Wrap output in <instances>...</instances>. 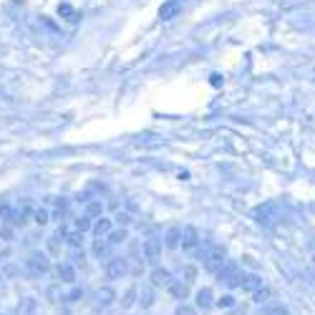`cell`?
Wrapping results in <instances>:
<instances>
[{"instance_id":"6da1fadb","label":"cell","mask_w":315,"mask_h":315,"mask_svg":"<svg viewBox=\"0 0 315 315\" xmlns=\"http://www.w3.org/2000/svg\"><path fill=\"white\" fill-rule=\"evenodd\" d=\"M227 257V252H225V247L222 245H217V247H212V252L204 257V270L207 272H212V275H219V270L225 267V260Z\"/></svg>"},{"instance_id":"7a4b0ae2","label":"cell","mask_w":315,"mask_h":315,"mask_svg":"<svg viewBox=\"0 0 315 315\" xmlns=\"http://www.w3.org/2000/svg\"><path fill=\"white\" fill-rule=\"evenodd\" d=\"M242 272H240V265L237 262H225V267L219 270V280L227 285V288H240L242 282Z\"/></svg>"},{"instance_id":"3957f363","label":"cell","mask_w":315,"mask_h":315,"mask_svg":"<svg viewBox=\"0 0 315 315\" xmlns=\"http://www.w3.org/2000/svg\"><path fill=\"white\" fill-rule=\"evenodd\" d=\"M48 267H51V262L46 260V255H30L28 260H25V270L30 272V275H43V272H48Z\"/></svg>"},{"instance_id":"277c9868","label":"cell","mask_w":315,"mask_h":315,"mask_svg":"<svg viewBox=\"0 0 315 315\" xmlns=\"http://www.w3.org/2000/svg\"><path fill=\"white\" fill-rule=\"evenodd\" d=\"M126 272H129V265H126L124 257H111V260L106 262V275H109L111 280H121Z\"/></svg>"},{"instance_id":"5b68a950","label":"cell","mask_w":315,"mask_h":315,"mask_svg":"<svg viewBox=\"0 0 315 315\" xmlns=\"http://www.w3.org/2000/svg\"><path fill=\"white\" fill-rule=\"evenodd\" d=\"M141 252H144V260H146V262H156L159 255H162V242H159V240H144Z\"/></svg>"},{"instance_id":"8992f818","label":"cell","mask_w":315,"mask_h":315,"mask_svg":"<svg viewBox=\"0 0 315 315\" xmlns=\"http://www.w3.org/2000/svg\"><path fill=\"white\" fill-rule=\"evenodd\" d=\"M184 250H192V247H197L199 245V230L197 227H192V225H187V227H182V242H179Z\"/></svg>"},{"instance_id":"52a82bcc","label":"cell","mask_w":315,"mask_h":315,"mask_svg":"<svg viewBox=\"0 0 315 315\" xmlns=\"http://www.w3.org/2000/svg\"><path fill=\"white\" fill-rule=\"evenodd\" d=\"M151 285H154V288H169V285H172V275H169V270L156 267V270L151 272Z\"/></svg>"},{"instance_id":"ba28073f","label":"cell","mask_w":315,"mask_h":315,"mask_svg":"<svg viewBox=\"0 0 315 315\" xmlns=\"http://www.w3.org/2000/svg\"><path fill=\"white\" fill-rule=\"evenodd\" d=\"M240 288H242L245 293H255V290H260V288H262V280H260L257 275H245V277H242V282H240Z\"/></svg>"},{"instance_id":"9c48e42d","label":"cell","mask_w":315,"mask_h":315,"mask_svg":"<svg viewBox=\"0 0 315 315\" xmlns=\"http://www.w3.org/2000/svg\"><path fill=\"white\" fill-rule=\"evenodd\" d=\"M114 298H116V295H114V290H111V288H101V290L96 293V300H99V305H101V308L111 305V303H114Z\"/></svg>"},{"instance_id":"30bf717a","label":"cell","mask_w":315,"mask_h":315,"mask_svg":"<svg viewBox=\"0 0 315 315\" xmlns=\"http://www.w3.org/2000/svg\"><path fill=\"white\" fill-rule=\"evenodd\" d=\"M179 242H182V230H179V227H172V230L167 232V247L174 250V247H179Z\"/></svg>"},{"instance_id":"8fae6325","label":"cell","mask_w":315,"mask_h":315,"mask_svg":"<svg viewBox=\"0 0 315 315\" xmlns=\"http://www.w3.org/2000/svg\"><path fill=\"white\" fill-rule=\"evenodd\" d=\"M58 277L63 282H76V270L68 262H63V265H58Z\"/></svg>"},{"instance_id":"7c38bea8","label":"cell","mask_w":315,"mask_h":315,"mask_svg":"<svg viewBox=\"0 0 315 315\" xmlns=\"http://www.w3.org/2000/svg\"><path fill=\"white\" fill-rule=\"evenodd\" d=\"M169 293H172V295H174L177 300H184V298L189 295L187 282H184V285H182V282H172V285H169Z\"/></svg>"},{"instance_id":"4fadbf2b","label":"cell","mask_w":315,"mask_h":315,"mask_svg":"<svg viewBox=\"0 0 315 315\" xmlns=\"http://www.w3.org/2000/svg\"><path fill=\"white\" fill-rule=\"evenodd\" d=\"M197 305H202V308H209L212 305V290L209 288H202L197 293Z\"/></svg>"},{"instance_id":"5bb4252c","label":"cell","mask_w":315,"mask_h":315,"mask_svg":"<svg viewBox=\"0 0 315 315\" xmlns=\"http://www.w3.org/2000/svg\"><path fill=\"white\" fill-rule=\"evenodd\" d=\"M93 232H96L99 237H101V235H111V219H104V217H101V219L93 225Z\"/></svg>"},{"instance_id":"9a60e30c","label":"cell","mask_w":315,"mask_h":315,"mask_svg":"<svg viewBox=\"0 0 315 315\" xmlns=\"http://www.w3.org/2000/svg\"><path fill=\"white\" fill-rule=\"evenodd\" d=\"M91 227H93V225H91V217H88V214H86V217H78V219H76V230H78L81 235H83L86 230H91Z\"/></svg>"},{"instance_id":"2e32d148","label":"cell","mask_w":315,"mask_h":315,"mask_svg":"<svg viewBox=\"0 0 315 315\" xmlns=\"http://www.w3.org/2000/svg\"><path fill=\"white\" fill-rule=\"evenodd\" d=\"M86 212H88V217H96V214H101V212H104V204H101L99 199H96V202H88Z\"/></svg>"},{"instance_id":"e0dca14e","label":"cell","mask_w":315,"mask_h":315,"mask_svg":"<svg viewBox=\"0 0 315 315\" xmlns=\"http://www.w3.org/2000/svg\"><path fill=\"white\" fill-rule=\"evenodd\" d=\"M179 3H182V0H172V3H167V5L159 10V15H162V18H169V15L177 10V5H179Z\"/></svg>"},{"instance_id":"ac0fdd59","label":"cell","mask_w":315,"mask_h":315,"mask_svg":"<svg viewBox=\"0 0 315 315\" xmlns=\"http://www.w3.org/2000/svg\"><path fill=\"white\" fill-rule=\"evenodd\" d=\"M134 298H136V288H129L124 300H121V308H131V305H134Z\"/></svg>"},{"instance_id":"d6986e66","label":"cell","mask_w":315,"mask_h":315,"mask_svg":"<svg viewBox=\"0 0 315 315\" xmlns=\"http://www.w3.org/2000/svg\"><path fill=\"white\" fill-rule=\"evenodd\" d=\"M265 315H290V313H288V308H285V305L275 303V305H270V308L265 310Z\"/></svg>"},{"instance_id":"ffe728a7","label":"cell","mask_w":315,"mask_h":315,"mask_svg":"<svg viewBox=\"0 0 315 315\" xmlns=\"http://www.w3.org/2000/svg\"><path fill=\"white\" fill-rule=\"evenodd\" d=\"M270 295H272L270 288H260V290H255V303H265Z\"/></svg>"},{"instance_id":"44dd1931","label":"cell","mask_w":315,"mask_h":315,"mask_svg":"<svg viewBox=\"0 0 315 315\" xmlns=\"http://www.w3.org/2000/svg\"><path fill=\"white\" fill-rule=\"evenodd\" d=\"M109 242H114V245H119V242H126V230L111 232V235H109Z\"/></svg>"},{"instance_id":"7402d4cb","label":"cell","mask_w":315,"mask_h":315,"mask_svg":"<svg viewBox=\"0 0 315 315\" xmlns=\"http://www.w3.org/2000/svg\"><path fill=\"white\" fill-rule=\"evenodd\" d=\"M33 219H36V222H38V225L43 227V225L48 222V212H46V209H36V214H33Z\"/></svg>"},{"instance_id":"603a6c76","label":"cell","mask_w":315,"mask_h":315,"mask_svg":"<svg viewBox=\"0 0 315 315\" xmlns=\"http://www.w3.org/2000/svg\"><path fill=\"white\" fill-rule=\"evenodd\" d=\"M81 242H83V235H81V232L68 235V245H71V247H81Z\"/></svg>"},{"instance_id":"cb8c5ba5","label":"cell","mask_w":315,"mask_h":315,"mask_svg":"<svg viewBox=\"0 0 315 315\" xmlns=\"http://www.w3.org/2000/svg\"><path fill=\"white\" fill-rule=\"evenodd\" d=\"M154 305V295L146 290V293H141V308H151Z\"/></svg>"},{"instance_id":"d4e9b609","label":"cell","mask_w":315,"mask_h":315,"mask_svg":"<svg viewBox=\"0 0 315 315\" xmlns=\"http://www.w3.org/2000/svg\"><path fill=\"white\" fill-rule=\"evenodd\" d=\"M217 305H219V308H232V305H235V298H232V295H222V298L217 300Z\"/></svg>"},{"instance_id":"484cf974","label":"cell","mask_w":315,"mask_h":315,"mask_svg":"<svg viewBox=\"0 0 315 315\" xmlns=\"http://www.w3.org/2000/svg\"><path fill=\"white\" fill-rule=\"evenodd\" d=\"M116 222H119L121 227H129V225H131V214H126V212H119V214H116Z\"/></svg>"},{"instance_id":"4316f807","label":"cell","mask_w":315,"mask_h":315,"mask_svg":"<svg viewBox=\"0 0 315 315\" xmlns=\"http://www.w3.org/2000/svg\"><path fill=\"white\" fill-rule=\"evenodd\" d=\"M48 250L53 252V255L61 252V242H58V237H51V240H48Z\"/></svg>"},{"instance_id":"83f0119b","label":"cell","mask_w":315,"mask_h":315,"mask_svg":"<svg viewBox=\"0 0 315 315\" xmlns=\"http://www.w3.org/2000/svg\"><path fill=\"white\" fill-rule=\"evenodd\" d=\"M177 315H197V310H194L192 305H184V303H182V305L177 308Z\"/></svg>"},{"instance_id":"f1b7e54d","label":"cell","mask_w":315,"mask_h":315,"mask_svg":"<svg viewBox=\"0 0 315 315\" xmlns=\"http://www.w3.org/2000/svg\"><path fill=\"white\" fill-rule=\"evenodd\" d=\"M93 252H96V255H101V252H106V242H104L101 237H99V240L93 242Z\"/></svg>"},{"instance_id":"f546056e","label":"cell","mask_w":315,"mask_h":315,"mask_svg":"<svg viewBox=\"0 0 315 315\" xmlns=\"http://www.w3.org/2000/svg\"><path fill=\"white\" fill-rule=\"evenodd\" d=\"M184 277H187V285L189 282H192V280H194V277H197V270H194V267H184Z\"/></svg>"},{"instance_id":"4dcf8cb0","label":"cell","mask_w":315,"mask_h":315,"mask_svg":"<svg viewBox=\"0 0 315 315\" xmlns=\"http://www.w3.org/2000/svg\"><path fill=\"white\" fill-rule=\"evenodd\" d=\"M10 235H13L10 227H0V237H3V240H10Z\"/></svg>"},{"instance_id":"1f68e13d","label":"cell","mask_w":315,"mask_h":315,"mask_svg":"<svg viewBox=\"0 0 315 315\" xmlns=\"http://www.w3.org/2000/svg\"><path fill=\"white\" fill-rule=\"evenodd\" d=\"M76 298H81V290H73L71 295H66V300H68V303H73Z\"/></svg>"},{"instance_id":"d6a6232c","label":"cell","mask_w":315,"mask_h":315,"mask_svg":"<svg viewBox=\"0 0 315 315\" xmlns=\"http://www.w3.org/2000/svg\"><path fill=\"white\" fill-rule=\"evenodd\" d=\"M230 315H245V308H237L235 313H230Z\"/></svg>"},{"instance_id":"836d02e7","label":"cell","mask_w":315,"mask_h":315,"mask_svg":"<svg viewBox=\"0 0 315 315\" xmlns=\"http://www.w3.org/2000/svg\"><path fill=\"white\" fill-rule=\"evenodd\" d=\"M0 280H3V277H0Z\"/></svg>"}]
</instances>
